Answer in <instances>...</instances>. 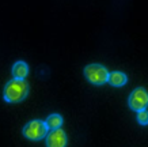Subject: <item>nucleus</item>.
Segmentation results:
<instances>
[{"instance_id": "7ed1b4c3", "label": "nucleus", "mask_w": 148, "mask_h": 147, "mask_svg": "<svg viewBox=\"0 0 148 147\" xmlns=\"http://www.w3.org/2000/svg\"><path fill=\"white\" fill-rule=\"evenodd\" d=\"M48 127H46L45 121L42 120H32L29 121L25 127H23L22 134L23 136L29 140H33V142H37V140H41L44 139L48 134Z\"/></svg>"}, {"instance_id": "1a4fd4ad", "label": "nucleus", "mask_w": 148, "mask_h": 147, "mask_svg": "<svg viewBox=\"0 0 148 147\" xmlns=\"http://www.w3.org/2000/svg\"><path fill=\"white\" fill-rule=\"evenodd\" d=\"M137 121L141 125H148V110L143 109V110L137 112Z\"/></svg>"}, {"instance_id": "f257e3e1", "label": "nucleus", "mask_w": 148, "mask_h": 147, "mask_svg": "<svg viewBox=\"0 0 148 147\" xmlns=\"http://www.w3.org/2000/svg\"><path fill=\"white\" fill-rule=\"evenodd\" d=\"M27 95H29V85L25 79L14 78L10 82H7V85L4 86V90H3V98L5 102L10 104L21 102Z\"/></svg>"}, {"instance_id": "20e7f679", "label": "nucleus", "mask_w": 148, "mask_h": 147, "mask_svg": "<svg viewBox=\"0 0 148 147\" xmlns=\"http://www.w3.org/2000/svg\"><path fill=\"white\" fill-rule=\"evenodd\" d=\"M128 105L132 110L139 112L143 109H147L148 106V93L143 87H137L130 93L128 98Z\"/></svg>"}, {"instance_id": "423d86ee", "label": "nucleus", "mask_w": 148, "mask_h": 147, "mask_svg": "<svg viewBox=\"0 0 148 147\" xmlns=\"http://www.w3.org/2000/svg\"><path fill=\"white\" fill-rule=\"evenodd\" d=\"M109 83L114 87H121V86H125L126 82H128V76L124 74V72L120 71H114V72H109Z\"/></svg>"}, {"instance_id": "6e6552de", "label": "nucleus", "mask_w": 148, "mask_h": 147, "mask_svg": "<svg viewBox=\"0 0 148 147\" xmlns=\"http://www.w3.org/2000/svg\"><path fill=\"white\" fill-rule=\"evenodd\" d=\"M64 120H63V116L61 115H58V113H53V115H50L48 119H46L45 124L48 127V129H57V128H61V125H63Z\"/></svg>"}, {"instance_id": "39448f33", "label": "nucleus", "mask_w": 148, "mask_h": 147, "mask_svg": "<svg viewBox=\"0 0 148 147\" xmlns=\"http://www.w3.org/2000/svg\"><path fill=\"white\" fill-rule=\"evenodd\" d=\"M46 147H67V134L61 128L50 129L46 134Z\"/></svg>"}, {"instance_id": "0eeeda50", "label": "nucleus", "mask_w": 148, "mask_h": 147, "mask_svg": "<svg viewBox=\"0 0 148 147\" xmlns=\"http://www.w3.org/2000/svg\"><path fill=\"white\" fill-rule=\"evenodd\" d=\"M29 74V66L25 61H16L12 66V76L16 79H25Z\"/></svg>"}, {"instance_id": "f03ea898", "label": "nucleus", "mask_w": 148, "mask_h": 147, "mask_svg": "<svg viewBox=\"0 0 148 147\" xmlns=\"http://www.w3.org/2000/svg\"><path fill=\"white\" fill-rule=\"evenodd\" d=\"M84 76L92 85L102 86L105 83H108L109 71L102 64H88L84 67Z\"/></svg>"}]
</instances>
